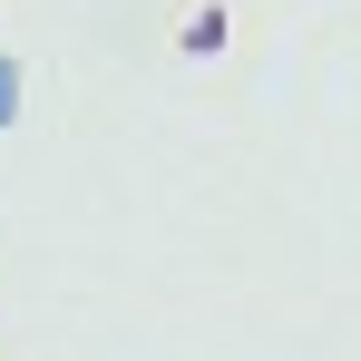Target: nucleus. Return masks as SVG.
<instances>
[{
	"label": "nucleus",
	"mask_w": 361,
	"mask_h": 361,
	"mask_svg": "<svg viewBox=\"0 0 361 361\" xmlns=\"http://www.w3.org/2000/svg\"><path fill=\"white\" fill-rule=\"evenodd\" d=\"M10 108H20V78H10V59H0V127H10Z\"/></svg>",
	"instance_id": "1"
}]
</instances>
